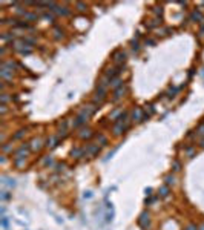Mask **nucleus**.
<instances>
[{"label":"nucleus","instance_id":"nucleus-1","mask_svg":"<svg viewBox=\"0 0 204 230\" xmlns=\"http://www.w3.org/2000/svg\"><path fill=\"white\" fill-rule=\"evenodd\" d=\"M167 193H169V189L167 187H163L161 190H160V195L161 196H167Z\"/></svg>","mask_w":204,"mask_h":230},{"label":"nucleus","instance_id":"nucleus-2","mask_svg":"<svg viewBox=\"0 0 204 230\" xmlns=\"http://www.w3.org/2000/svg\"><path fill=\"white\" fill-rule=\"evenodd\" d=\"M115 74H118V71H117V69H111V72H108V75H109V77H114Z\"/></svg>","mask_w":204,"mask_h":230},{"label":"nucleus","instance_id":"nucleus-3","mask_svg":"<svg viewBox=\"0 0 204 230\" xmlns=\"http://www.w3.org/2000/svg\"><path fill=\"white\" fill-rule=\"evenodd\" d=\"M166 180H167V181H166V183H167V184H173V177H167V178H166Z\"/></svg>","mask_w":204,"mask_h":230},{"label":"nucleus","instance_id":"nucleus-4","mask_svg":"<svg viewBox=\"0 0 204 230\" xmlns=\"http://www.w3.org/2000/svg\"><path fill=\"white\" fill-rule=\"evenodd\" d=\"M186 230H197V227H195V226H189Z\"/></svg>","mask_w":204,"mask_h":230},{"label":"nucleus","instance_id":"nucleus-5","mask_svg":"<svg viewBox=\"0 0 204 230\" xmlns=\"http://www.w3.org/2000/svg\"><path fill=\"white\" fill-rule=\"evenodd\" d=\"M200 230H204V226H201V229H200Z\"/></svg>","mask_w":204,"mask_h":230}]
</instances>
